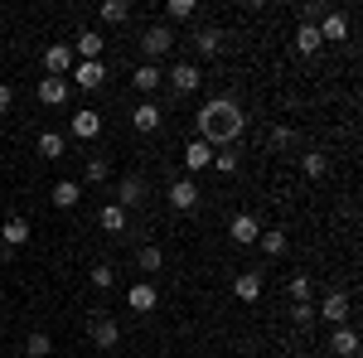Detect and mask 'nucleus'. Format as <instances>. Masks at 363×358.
<instances>
[{
	"label": "nucleus",
	"instance_id": "obj_1",
	"mask_svg": "<svg viewBox=\"0 0 363 358\" xmlns=\"http://www.w3.org/2000/svg\"><path fill=\"white\" fill-rule=\"evenodd\" d=\"M242 126H247V116H242V107H238L233 97H213V102L199 107V140L213 145V150L228 145V140H238Z\"/></svg>",
	"mask_w": 363,
	"mask_h": 358
},
{
	"label": "nucleus",
	"instance_id": "obj_2",
	"mask_svg": "<svg viewBox=\"0 0 363 358\" xmlns=\"http://www.w3.org/2000/svg\"><path fill=\"white\" fill-rule=\"evenodd\" d=\"M315 320H325L330 330H339V325H349V296H339V291H330L325 301L315 305Z\"/></svg>",
	"mask_w": 363,
	"mask_h": 358
},
{
	"label": "nucleus",
	"instance_id": "obj_3",
	"mask_svg": "<svg viewBox=\"0 0 363 358\" xmlns=\"http://www.w3.org/2000/svg\"><path fill=\"white\" fill-rule=\"evenodd\" d=\"M169 44H174L169 25H150L145 34H140V54H145V63H155L160 54H169Z\"/></svg>",
	"mask_w": 363,
	"mask_h": 358
},
{
	"label": "nucleus",
	"instance_id": "obj_4",
	"mask_svg": "<svg viewBox=\"0 0 363 358\" xmlns=\"http://www.w3.org/2000/svg\"><path fill=\"white\" fill-rule=\"evenodd\" d=\"M44 68H49V78H68V73L78 68L73 44H49V49H44Z\"/></svg>",
	"mask_w": 363,
	"mask_h": 358
},
{
	"label": "nucleus",
	"instance_id": "obj_5",
	"mask_svg": "<svg viewBox=\"0 0 363 358\" xmlns=\"http://www.w3.org/2000/svg\"><path fill=\"white\" fill-rule=\"evenodd\" d=\"M228 237H233L238 247H257V237H262V223L252 218V213H233V223H228Z\"/></svg>",
	"mask_w": 363,
	"mask_h": 358
},
{
	"label": "nucleus",
	"instance_id": "obj_6",
	"mask_svg": "<svg viewBox=\"0 0 363 358\" xmlns=\"http://www.w3.org/2000/svg\"><path fill=\"white\" fill-rule=\"evenodd\" d=\"M199 83H203V73H199L194 63H174V68H169V87H174V97L199 92Z\"/></svg>",
	"mask_w": 363,
	"mask_h": 358
},
{
	"label": "nucleus",
	"instance_id": "obj_7",
	"mask_svg": "<svg viewBox=\"0 0 363 358\" xmlns=\"http://www.w3.org/2000/svg\"><path fill=\"white\" fill-rule=\"evenodd\" d=\"M169 208H174V213H194L199 208V184L194 179H174V184H169Z\"/></svg>",
	"mask_w": 363,
	"mask_h": 358
},
{
	"label": "nucleus",
	"instance_id": "obj_8",
	"mask_svg": "<svg viewBox=\"0 0 363 358\" xmlns=\"http://www.w3.org/2000/svg\"><path fill=\"white\" fill-rule=\"evenodd\" d=\"M68 97H73V83L68 78H39V102L44 107H63Z\"/></svg>",
	"mask_w": 363,
	"mask_h": 358
},
{
	"label": "nucleus",
	"instance_id": "obj_9",
	"mask_svg": "<svg viewBox=\"0 0 363 358\" xmlns=\"http://www.w3.org/2000/svg\"><path fill=\"white\" fill-rule=\"evenodd\" d=\"M315 29H320V39H325V44H339V39H349V20H344L339 10H325V15L315 20Z\"/></svg>",
	"mask_w": 363,
	"mask_h": 358
},
{
	"label": "nucleus",
	"instance_id": "obj_10",
	"mask_svg": "<svg viewBox=\"0 0 363 358\" xmlns=\"http://www.w3.org/2000/svg\"><path fill=\"white\" fill-rule=\"evenodd\" d=\"M126 305H131V310H140V315H150V310L160 305V291H155L150 281H136V286L126 291Z\"/></svg>",
	"mask_w": 363,
	"mask_h": 358
},
{
	"label": "nucleus",
	"instance_id": "obj_11",
	"mask_svg": "<svg viewBox=\"0 0 363 358\" xmlns=\"http://www.w3.org/2000/svg\"><path fill=\"white\" fill-rule=\"evenodd\" d=\"M160 121H165V111L155 107V102H140V107L131 111V126H136L140 136H150V131H160Z\"/></svg>",
	"mask_w": 363,
	"mask_h": 358
},
{
	"label": "nucleus",
	"instance_id": "obj_12",
	"mask_svg": "<svg viewBox=\"0 0 363 358\" xmlns=\"http://www.w3.org/2000/svg\"><path fill=\"white\" fill-rule=\"evenodd\" d=\"M73 83L83 87V92H97V87L107 83V63H78L73 68Z\"/></svg>",
	"mask_w": 363,
	"mask_h": 358
},
{
	"label": "nucleus",
	"instance_id": "obj_13",
	"mask_svg": "<svg viewBox=\"0 0 363 358\" xmlns=\"http://www.w3.org/2000/svg\"><path fill=\"white\" fill-rule=\"evenodd\" d=\"M73 136H78V140H92V136H102V111H92V107L73 111Z\"/></svg>",
	"mask_w": 363,
	"mask_h": 358
},
{
	"label": "nucleus",
	"instance_id": "obj_14",
	"mask_svg": "<svg viewBox=\"0 0 363 358\" xmlns=\"http://www.w3.org/2000/svg\"><path fill=\"white\" fill-rule=\"evenodd\" d=\"M140 198H145V179L126 174V179L116 184V208H140Z\"/></svg>",
	"mask_w": 363,
	"mask_h": 358
},
{
	"label": "nucleus",
	"instance_id": "obj_15",
	"mask_svg": "<svg viewBox=\"0 0 363 358\" xmlns=\"http://www.w3.org/2000/svg\"><path fill=\"white\" fill-rule=\"evenodd\" d=\"M73 58H83V63H102V34H97V29H83L78 44H73Z\"/></svg>",
	"mask_w": 363,
	"mask_h": 358
},
{
	"label": "nucleus",
	"instance_id": "obj_16",
	"mask_svg": "<svg viewBox=\"0 0 363 358\" xmlns=\"http://www.w3.org/2000/svg\"><path fill=\"white\" fill-rule=\"evenodd\" d=\"M320 49H325V39H320V29L310 25V20H306V25H296V54H301V58H315Z\"/></svg>",
	"mask_w": 363,
	"mask_h": 358
},
{
	"label": "nucleus",
	"instance_id": "obj_17",
	"mask_svg": "<svg viewBox=\"0 0 363 358\" xmlns=\"http://www.w3.org/2000/svg\"><path fill=\"white\" fill-rule=\"evenodd\" d=\"M49 198H54V208H78V203H83V184H78V179H58Z\"/></svg>",
	"mask_w": 363,
	"mask_h": 358
},
{
	"label": "nucleus",
	"instance_id": "obj_18",
	"mask_svg": "<svg viewBox=\"0 0 363 358\" xmlns=\"http://www.w3.org/2000/svg\"><path fill=\"white\" fill-rule=\"evenodd\" d=\"M330 354H335V358H354V354H359V334L349 330V325H339V330L330 334Z\"/></svg>",
	"mask_w": 363,
	"mask_h": 358
},
{
	"label": "nucleus",
	"instance_id": "obj_19",
	"mask_svg": "<svg viewBox=\"0 0 363 358\" xmlns=\"http://www.w3.org/2000/svg\"><path fill=\"white\" fill-rule=\"evenodd\" d=\"M0 242H5L10 252L25 247V242H29V223L25 218H5V223H0Z\"/></svg>",
	"mask_w": 363,
	"mask_h": 358
},
{
	"label": "nucleus",
	"instance_id": "obj_20",
	"mask_svg": "<svg viewBox=\"0 0 363 358\" xmlns=\"http://www.w3.org/2000/svg\"><path fill=\"white\" fill-rule=\"evenodd\" d=\"M92 344H97V349H116V344H121V325L102 315V320L92 325Z\"/></svg>",
	"mask_w": 363,
	"mask_h": 358
},
{
	"label": "nucleus",
	"instance_id": "obj_21",
	"mask_svg": "<svg viewBox=\"0 0 363 358\" xmlns=\"http://www.w3.org/2000/svg\"><path fill=\"white\" fill-rule=\"evenodd\" d=\"M194 44H199V54H203V58H218V54H223V44H228V34H223V29H199Z\"/></svg>",
	"mask_w": 363,
	"mask_h": 358
},
{
	"label": "nucleus",
	"instance_id": "obj_22",
	"mask_svg": "<svg viewBox=\"0 0 363 358\" xmlns=\"http://www.w3.org/2000/svg\"><path fill=\"white\" fill-rule=\"evenodd\" d=\"M233 296H238V301H257V296H262V272H242L238 276V281H233Z\"/></svg>",
	"mask_w": 363,
	"mask_h": 358
},
{
	"label": "nucleus",
	"instance_id": "obj_23",
	"mask_svg": "<svg viewBox=\"0 0 363 358\" xmlns=\"http://www.w3.org/2000/svg\"><path fill=\"white\" fill-rule=\"evenodd\" d=\"M203 165H213V145L189 140V145H184V169H203Z\"/></svg>",
	"mask_w": 363,
	"mask_h": 358
},
{
	"label": "nucleus",
	"instance_id": "obj_24",
	"mask_svg": "<svg viewBox=\"0 0 363 358\" xmlns=\"http://www.w3.org/2000/svg\"><path fill=\"white\" fill-rule=\"evenodd\" d=\"M131 83H136V92H155V87L165 83V73H160L155 63H136V78H131Z\"/></svg>",
	"mask_w": 363,
	"mask_h": 358
},
{
	"label": "nucleus",
	"instance_id": "obj_25",
	"mask_svg": "<svg viewBox=\"0 0 363 358\" xmlns=\"http://www.w3.org/2000/svg\"><path fill=\"white\" fill-rule=\"evenodd\" d=\"M301 169H306V179H325V174H330L325 150H306V155H301Z\"/></svg>",
	"mask_w": 363,
	"mask_h": 358
},
{
	"label": "nucleus",
	"instance_id": "obj_26",
	"mask_svg": "<svg viewBox=\"0 0 363 358\" xmlns=\"http://www.w3.org/2000/svg\"><path fill=\"white\" fill-rule=\"evenodd\" d=\"M257 242H262L267 257H286V233H281V228H262V237H257Z\"/></svg>",
	"mask_w": 363,
	"mask_h": 358
},
{
	"label": "nucleus",
	"instance_id": "obj_27",
	"mask_svg": "<svg viewBox=\"0 0 363 358\" xmlns=\"http://www.w3.org/2000/svg\"><path fill=\"white\" fill-rule=\"evenodd\" d=\"M126 20H131L126 0H102V25H126Z\"/></svg>",
	"mask_w": 363,
	"mask_h": 358
},
{
	"label": "nucleus",
	"instance_id": "obj_28",
	"mask_svg": "<svg viewBox=\"0 0 363 358\" xmlns=\"http://www.w3.org/2000/svg\"><path fill=\"white\" fill-rule=\"evenodd\" d=\"M25 354H29V358H49V354H54V339H49L44 330H34V334L25 339Z\"/></svg>",
	"mask_w": 363,
	"mask_h": 358
},
{
	"label": "nucleus",
	"instance_id": "obj_29",
	"mask_svg": "<svg viewBox=\"0 0 363 358\" xmlns=\"http://www.w3.org/2000/svg\"><path fill=\"white\" fill-rule=\"evenodd\" d=\"M97 223H102L107 233H121V228H126V208H116V203H102V213H97Z\"/></svg>",
	"mask_w": 363,
	"mask_h": 358
},
{
	"label": "nucleus",
	"instance_id": "obj_30",
	"mask_svg": "<svg viewBox=\"0 0 363 358\" xmlns=\"http://www.w3.org/2000/svg\"><path fill=\"white\" fill-rule=\"evenodd\" d=\"M165 20H169V25H184V20H194V0H169V5H165Z\"/></svg>",
	"mask_w": 363,
	"mask_h": 358
},
{
	"label": "nucleus",
	"instance_id": "obj_31",
	"mask_svg": "<svg viewBox=\"0 0 363 358\" xmlns=\"http://www.w3.org/2000/svg\"><path fill=\"white\" fill-rule=\"evenodd\" d=\"M87 281L97 286V291H112V281H116V272H112V262H97L92 272H87Z\"/></svg>",
	"mask_w": 363,
	"mask_h": 358
},
{
	"label": "nucleus",
	"instance_id": "obj_32",
	"mask_svg": "<svg viewBox=\"0 0 363 358\" xmlns=\"http://www.w3.org/2000/svg\"><path fill=\"white\" fill-rule=\"evenodd\" d=\"M291 325H296V330H310V325H315V301L291 305Z\"/></svg>",
	"mask_w": 363,
	"mask_h": 358
},
{
	"label": "nucleus",
	"instance_id": "obj_33",
	"mask_svg": "<svg viewBox=\"0 0 363 358\" xmlns=\"http://www.w3.org/2000/svg\"><path fill=\"white\" fill-rule=\"evenodd\" d=\"M39 155H44V160H58V155H63V136H58V131H44V136H39Z\"/></svg>",
	"mask_w": 363,
	"mask_h": 358
},
{
	"label": "nucleus",
	"instance_id": "obj_34",
	"mask_svg": "<svg viewBox=\"0 0 363 358\" xmlns=\"http://www.w3.org/2000/svg\"><path fill=\"white\" fill-rule=\"evenodd\" d=\"M107 174H112V165H107L102 155H92V160H87V169H83V179H87V184H102Z\"/></svg>",
	"mask_w": 363,
	"mask_h": 358
},
{
	"label": "nucleus",
	"instance_id": "obj_35",
	"mask_svg": "<svg viewBox=\"0 0 363 358\" xmlns=\"http://www.w3.org/2000/svg\"><path fill=\"white\" fill-rule=\"evenodd\" d=\"M136 267H140V272H160V247H140L136 252Z\"/></svg>",
	"mask_w": 363,
	"mask_h": 358
},
{
	"label": "nucleus",
	"instance_id": "obj_36",
	"mask_svg": "<svg viewBox=\"0 0 363 358\" xmlns=\"http://www.w3.org/2000/svg\"><path fill=\"white\" fill-rule=\"evenodd\" d=\"M310 301V276H291V305Z\"/></svg>",
	"mask_w": 363,
	"mask_h": 358
},
{
	"label": "nucleus",
	"instance_id": "obj_37",
	"mask_svg": "<svg viewBox=\"0 0 363 358\" xmlns=\"http://www.w3.org/2000/svg\"><path fill=\"white\" fill-rule=\"evenodd\" d=\"M213 165H218V174H238V155H218L213 150Z\"/></svg>",
	"mask_w": 363,
	"mask_h": 358
},
{
	"label": "nucleus",
	"instance_id": "obj_38",
	"mask_svg": "<svg viewBox=\"0 0 363 358\" xmlns=\"http://www.w3.org/2000/svg\"><path fill=\"white\" fill-rule=\"evenodd\" d=\"M291 140H296L291 126H277V131H272V145H277V150H281V145H291Z\"/></svg>",
	"mask_w": 363,
	"mask_h": 358
},
{
	"label": "nucleus",
	"instance_id": "obj_39",
	"mask_svg": "<svg viewBox=\"0 0 363 358\" xmlns=\"http://www.w3.org/2000/svg\"><path fill=\"white\" fill-rule=\"evenodd\" d=\"M10 102H15V87H10V83H0V116L10 111Z\"/></svg>",
	"mask_w": 363,
	"mask_h": 358
},
{
	"label": "nucleus",
	"instance_id": "obj_40",
	"mask_svg": "<svg viewBox=\"0 0 363 358\" xmlns=\"http://www.w3.org/2000/svg\"><path fill=\"white\" fill-rule=\"evenodd\" d=\"M20 358H29V354H20Z\"/></svg>",
	"mask_w": 363,
	"mask_h": 358
}]
</instances>
